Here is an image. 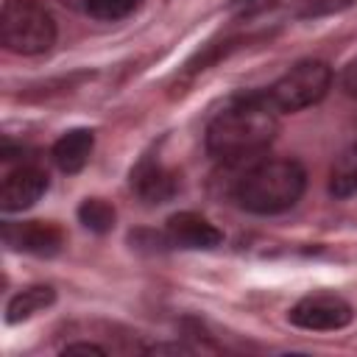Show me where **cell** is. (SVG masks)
Segmentation results:
<instances>
[{
  "label": "cell",
  "mask_w": 357,
  "mask_h": 357,
  "mask_svg": "<svg viewBox=\"0 0 357 357\" xmlns=\"http://www.w3.org/2000/svg\"><path fill=\"white\" fill-rule=\"evenodd\" d=\"M279 131V109L271 95H245L226 106L206 128V151L223 162L262 153Z\"/></svg>",
  "instance_id": "cell-1"
},
{
  "label": "cell",
  "mask_w": 357,
  "mask_h": 357,
  "mask_svg": "<svg viewBox=\"0 0 357 357\" xmlns=\"http://www.w3.org/2000/svg\"><path fill=\"white\" fill-rule=\"evenodd\" d=\"M307 173L296 159H265L254 165L234 190V201L254 215H276L298 204Z\"/></svg>",
  "instance_id": "cell-2"
},
{
  "label": "cell",
  "mask_w": 357,
  "mask_h": 357,
  "mask_svg": "<svg viewBox=\"0 0 357 357\" xmlns=\"http://www.w3.org/2000/svg\"><path fill=\"white\" fill-rule=\"evenodd\" d=\"M0 42L17 56L47 53L56 42V20L39 0H6L0 11Z\"/></svg>",
  "instance_id": "cell-3"
},
{
  "label": "cell",
  "mask_w": 357,
  "mask_h": 357,
  "mask_svg": "<svg viewBox=\"0 0 357 357\" xmlns=\"http://www.w3.org/2000/svg\"><path fill=\"white\" fill-rule=\"evenodd\" d=\"M332 84V70L329 64L318 59H307L293 64L273 86H271V100L279 112H301L312 103H318Z\"/></svg>",
  "instance_id": "cell-4"
},
{
  "label": "cell",
  "mask_w": 357,
  "mask_h": 357,
  "mask_svg": "<svg viewBox=\"0 0 357 357\" xmlns=\"http://www.w3.org/2000/svg\"><path fill=\"white\" fill-rule=\"evenodd\" d=\"M290 324L310 329V332H335L351 324L354 310L349 301H343L335 293H312L296 301L287 312Z\"/></svg>",
  "instance_id": "cell-5"
},
{
  "label": "cell",
  "mask_w": 357,
  "mask_h": 357,
  "mask_svg": "<svg viewBox=\"0 0 357 357\" xmlns=\"http://www.w3.org/2000/svg\"><path fill=\"white\" fill-rule=\"evenodd\" d=\"M3 243L14 251H25L33 257H53L64 245V231L61 226L45 220L3 223Z\"/></svg>",
  "instance_id": "cell-6"
},
{
  "label": "cell",
  "mask_w": 357,
  "mask_h": 357,
  "mask_svg": "<svg viewBox=\"0 0 357 357\" xmlns=\"http://www.w3.org/2000/svg\"><path fill=\"white\" fill-rule=\"evenodd\" d=\"M47 190V173L36 165H22L3 178L0 187V209L3 212H22L33 206Z\"/></svg>",
  "instance_id": "cell-7"
},
{
  "label": "cell",
  "mask_w": 357,
  "mask_h": 357,
  "mask_svg": "<svg viewBox=\"0 0 357 357\" xmlns=\"http://www.w3.org/2000/svg\"><path fill=\"white\" fill-rule=\"evenodd\" d=\"M167 243L176 248H215L223 243V231L198 212H176L167 220Z\"/></svg>",
  "instance_id": "cell-8"
},
{
  "label": "cell",
  "mask_w": 357,
  "mask_h": 357,
  "mask_svg": "<svg viewBox=\"0 0 357 357\" xmlns=\"http://www.w3.org/2000/svg\"><path fill=\"white\" fill-rule=\"evenodd\" d=\"M131 190L145 204H165L178 192V176L167 170L162 162H156L153 156H145L131 170Z\"/></svg>",
  "instance_id": "cell-9"
},
{
  "label": "cell",
  "mask_w": 357,
  "mask_h": 357,
  "mask_svg": "<svg viewBox=\"0 0 357 357\" xmlns=\"http://www.w3.org/2000/svg\"><path fill=\"white\" fill-rule=\"evenodd\" d=\"M95 148V134L89 128H73L67 134H61L50 151L53 162L59 165V170L64 173H78L84 170V165L89 162V153Z\"/></svg>",
  "instance_id": "cell-10"
},
{
  "label": "cell",
  "mask_w": 357,
  "mask_h": 357,
  "mask_svg": "<svg viewBox=\"0 0 357 357\" xmlns=\"http://www.w3.org/2000/svg\"><path fill=\"white\" fill-rule=\"evenodd\" d=\"M56 301V290L50 284H31L25 290H20L8 307H6V321L8 324H20V321H28L31 315L47 310L50 304Z\"/></svg>",
  "instance_id": "cell-11"
},
{
  "label": "cell",
  "mask_w": 357,
  "mask_h": 357,
  "mask_svg": "<svg viewBox=\"0 0 357 357\" xmlns=\"http://www.w3.org/2000/svg\"><path fill=\"white\" fill-rule=\"evenodd\" d=\"M329 192L335 198H351L357 195V145L343 151L329 173Z\"/></svg>",
  "instance_id": "cell-12"
},
{
  "label": "cell",
  "mask_w": 357,
  "mask_h": 357,
  "mask_svg": "<svg viewBox=\"0 0 357 357\" xmlns=\"http://www.w3.org/2000/svg\"><path fill=\"white\" fill-rule=\"evenodd\" d=\"M78 220H81L89 231L106 234V231H112V226H114V220H117V212H114V206H112L109 201H103V198H86V201L78 206Z\"/></svg>",
  "instance_id": "cell-13"
},
{
  "label": "cell",
  "mask_w": 357,
  "mask_h": 357,
  "mask_svg": "<svg viewBox=\"0 0 357 357\" xmlns=\"http://www.w3.org/2000/svg\"><path fill=\"white\" fill-rule=\"evenodd\" d=\"M64 3L81 8L84 14H89V17H95V20H109V22H114V20H123V17H128L131 11H137V6H139L142 0H64Z\"/></svg>",
  "instance_id": "cell-14"
},
{
  "label": "cell",
  "mask_w": 357,
  "mask_h": 357,
  "mask_svg": "<svg viewBox=\"0 0 357 357\" xmlns=\"http://www.w3.org/2000/svg\"><path fill=\"white\" fill-rule=\"evenodd\" d=\"M357 0H310L298 17H324V14H335V11H346L351 8Z\"/></svg>",
  "instance_id": "cell-15"
},
{
  "label": "cell",
  "mask_w": 357,
  "mask_h": 357,
  "mask_svg": "<svg viewBox=\"0 0 357 357\" xmlns=\"http://www.w3.org/2000/svg\"><path fill=\"white\" fill-rule=\"evenodd\" d=\"M61 354H98V357H103L106 349L98 346V343H67L61 349Z\"/></svg>",
  "instance_id": "cell-16"
},
{
  "label": "cell",
  "mask_w": 357,
  "mask_h": 357,
  "mask_svg": "<svg viewBox=\"0 0 357 357\" xmlns=\"http://www.w3.org/2000/svg\"><path fill=\"white\" fill-rule=\"evenodd\" d=\"M340 81H343V89H346L351 98H357V59L343 70V78H340Z\"/></svg>",
  "instance_id": "cell-17"
}]
</instances>
